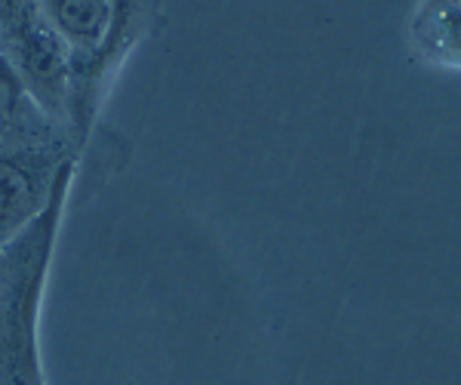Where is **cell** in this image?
Instances as JSON below:
<instances>
[{
  "mask_svg": "<svg viewBox=\"0 0 461 385\" xmlns=\"http://www.w3.org/2000/svg\"><path fill=\"white\" fill-rule=\"evenodd\" d=\"M0 93H4V90H0ZM4 96H6V93H4ZM6 99H10V96H6ZM10 102H13V99H10Z\"/></svg>",
  "mask_w": 461,
  "mask_h": 385,
  "instance_id": "7",
  "label": "cell"
},
{
  "mask_svg": "<svg viewBox=\"0 0 461 385\" xmlns=\"http://www.w3.org/2000/svg\"><path fill=\"white\" fill-rule=\"evenodd\" d=\"M412 34L430 62L461 69V0H425Z\"/></svg>",
  "mask_w": 461,
  "mask_h": 385,
  "instance_id": "5",
  "label": "cell"
},
{
  "mask_svg": "<svg viewBox=\"0 0 461 385\" xmlns=\"http://www.w3.org/2000/svg\"><path fill=\"white\" fill-rule=\"evenodd\" d=\"M65 160L43 145L0 151V247L47 206Z\"/></svg>",
  "mask_w": 461,
  "mask_h": 385,
  "instance_id": "3",
  "label": "cell"
},
{
  "mask_svg": "<svg viewBox=\"0 0 461 385\" xmlns=\"http://www.w3.org/2000/svg\"><path fill=\"white\" fill-rule=\"evenodd\" d=\"M0 90H4L6 96H10V99H16V96L22 93V84H19L16 71H13V65L6 62L4 50H0Z\"/></svg>",
  "mask_w": 461,
  "mask_h": 385,
  "instance_id": "6",
  "label": "cell"
},
{
  "mask_svg": "<svg viewBox=\"0 0 461 385\" xmlns=\"http://www.w3.org/2000/svg\"><path fill=\"white\" fill-rule=\"evenodd\" d=\"M41 10L71 53L74 80L84 65H95L105 56L117 32V0H41Z\"/></svg>",
  "mask_w": 461,
  "mask_h": 385,
  "instance_id": "4",
  "label": "cell"
},
{
  "mask_svg": "<svg viewBox=\"0 0 461 385\" xmlns=\"http://www.w3.org/2000/svg\"><path fill=\"white\" fill-rule=\"evenodd\" d=\"M71 173L65 160L47 206L0 247V385H47L37 324Z\"/></svg>",
  "mask_w": 461,
  "mask_h": 385,
  "instance_id": "1",
  "label": "cell"
},
{
  "mask_svg": "<svg viewBox=\"0 0 461 385\" xmlns=\"http://www.w3.org/2000/svg\"><path fill=\"white\" fill-rule=\"evenodd\" d=\"M0 50L22 93L50 117H65L74 96L71 53L41 10V0H0Z\"/></svg>",
  "mask_w": 461,
  "mask_h": 385,
  "instance_id": "2",
  "label": "cell"
}]
</instances>
